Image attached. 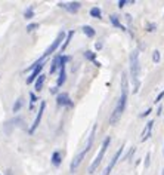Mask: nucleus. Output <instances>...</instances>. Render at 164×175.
<instances>
[{
  "mask_svg": "<svg viewBox=\"0 0 164 175\" xmlns=\"http://www.w3.org/2000/svg\"><path fill=\"white\" fill-rule=\"evenodd\" d=\"M109 144H111V138H109V136H107V138L104 140V143H102V145H100V152L98 153L96 159L92 162V165H90V168H89V174H93V172L96 171V168L100 165V162H102V159H104V156H105V152H107V148H108Z\"/></svg>",
  "mask_w": 164,
  "mask_h": 175,
  "instance_id": "3",
  "label": "nucleus"
},
{
  "mask_svg": "<svg viewBox=\"0 0 164 175\" xmlns=\"http://www.w3.org/2000/svg\"><path fill=\"white\" fill-rule=\"evenodd\" d=\"M163 175H164V169H163Z\"/></svg>",
  "mask_w": 164,
  "mask_h": 175,
  "instance_id": "36",
  "label": "nucleus"
},
{
  "mask_svg": "<svg viewBox=\"0 0 164 175\" xmlns=\"http://www.w3.org/2000/svg\"><path fill=\"white\" fill-rule=\"evenodd\" d=\"M37 103V96H36V94L34 92H30V110H33L34 108V104Z\"/></svg>",
  "mask_w": 164,
  "mask_h": 175,
  "instance_id": "23",
  "label": "nucleus"
},
{
  "mask_svg": "<svg viewBox=\"0 0 164 175\" xmlns=\"http://www.w3.org/2000/svg\"><path fill=\"white\" fill-rule=\"evenodd\" d=\"M65 80H67V71H65V65L62 64L61 68H59V77H58V80H56V88L62 86V85L65 83Z\"/></svg>",
  "mask_w": 164,
  "mask_h": 175,
  "instance_id": "12",
  "label": "nucleus"
},
{
  "mask_svg": "<svg viewBox=\"0 0 164 175\" xmlns=\"http://www.w3.org/2000/svg\"><path fill=\"white\" fill-rule=\"evenodd\" d=\"M109 21H111V24H112L114 27L121 28V30H126V28L121 25V22H120V19H118V17H117V15H111V17H109Z\"/></svg>",
  "mask_w": 164,
  "mask_h": 175,
  "instance_id": "17",
  "label": "nucleus"
},
{
  "mask_svg": "<svg viewBox=\"0 0 164 175\" xmlns=\"http://www.w3.org/2000/svg\"><path fill=\"white\" fill-rule=\"evenodd\" d=\"M100 15H102V10H100L98 6H95V8L90 9V17H93V18H100Z\"/></svg>",
  "mask_w": 164,
  "mask_h": 175,
  "instance_id": "20",
  "label": "nucleus"
},
{
  "mask_svg": "<svg viewBox=\"0 0 164 175\" xmlns=\"http://www.w3.org/2000/svg\"><path fill=\"white\" fill-rule=\"evenodd\" d=\"M151 111H152V110H151V108H148V110H146V111H144V113H142V114H141V117H145V116H148V114H149V113H151Z\"/></svg>",
  "mask_w": 164,
  "mask_h": 175,
  "instance_id": "31",
  "label": "nucleus"
},
{
  "mask_svg": "<svg viewBox=\"0 0 164 175\" xmlns=\"http://www.w3.org/2000/svg\"><path fill=\"white\" fill-rule=\"evenodd\" d=\"M102 48V42H96V49H100Z\"/></svg>",
  "mask_w": 164,
  "mask_h": 175,
  "instance_id": "33",
  "label": "nucleus"
},
{
  "mask_svg": "<svg viewBox=\"0 0 164 175\" xmlns=\"http://www.w3.org/2000/svg\"><path fill=\"white\" fill-rule=\"evenodd\" d=\"M6 175H12V172H10V171H8V172H6Z\"/></svg>",
  "mask_w": 164,
  "mask_h": 175,
  "instance_id": "35",
  "label": "nucleus"
},
{
  "mask_svg": "<svg viewBox=\"0 0 164 175\" xmlns=\"http://www.w3.org/2000/svg\"><path fill=\"white\" fill-rule=\"evenodd\" d=\"M61 162H62V152L61 150H56L52 154V163H53V166H59Z\"/></svg>",
  "mask_w": 164,
  "mask_h": 175,
  "instance_id": "14",
  "label": "nucleus"
},
{
  "mask_svg": "<svg viewBox=\"0 0 164 175\" xmlns=\"http://www.w3.org/2000/svg\"><path fill=\"white\" fill-rule=\"evenodd\" d=\"M22 105H24V98H18L15 101V104H14V108H12V110H14V113H18Z\"/></svg>",
  "mask_w": 164,
  "mask_h": 175,
  "instance_id": "19",
  "label": "nucleus"
},
{
  "mask_svg": "<svg viewBox=\"0 0 164 175\" xmlns=\"http://www.w3.org/2000/svg\"><path fill=\"white\" fill-rule=\"evenodd\" d=\"M87 152H89V150H87V148H84V150H81V152H80L77 156L74 157V160L71 162V165H70V172H71V174H74L75 171H77V168L80 166V163L83 162V159L86 157Z\"/></svg>",
  "mask_w": 164,
  "mask_h": 175,
  "instance_id": "5",
  "label": "nucleus"
},
{
  "mask_svg": "<svg viewBox=\"0 0 164 175\" xmlns=\"http://www.w3.org/2000/svg\"><path fill=\"white\" fill-rule=\"evenodd\" d=\"M155 30H157V24H155V22H148V24H146V31L152 33V31H155Z\"/></svg>",
  "mask_w": 164,
  "mask_h": 175,
  "instance_id": "24",
  "label": "nucleus"
},
{
  "mask_svg": "<svg viewBox=\"0 0 164 175\" xmlns=\"http://www.w3.org/2000/svg\"><path fill=\"white\" fill-rule=\"evenodd\" d=\"M127 3H133V2H129V0H120V2H118V8L121 9V8H124Z\"/></svg>",
  "mask_w": 164,
  "mask_h": 175,
  "instance_id": "27",
  "label": "nucleus"
},
{
  "mask_svg": "<svg viewBox=\"0 0 164 175\" xmlns=\"http://www.w3.org/2000/svg\"><path fill=\"white\" fill-rule=\"evenodd\" d=\"M127 91H129L127 76H126V74H123V76H121V96L118 98V101H117V104H115V107H114V111H112L111 116H109V123H111V125H115V123L121 119V116H123V113H124L126 104H127Z\"/></svg>",
  "mask_w": 164,
  "mask_h": 175,
  "instance_id": "1",
  "label": "nucleus"
},
{
  "mask_svg": "<svg viewBox=\"0 0 164 175\" xmlns=\"http://www.w3.org/2000/svg\"><path fill=\"white\" fill-rule=\"evenodd\" d=\"M83 55H84V58H86V59H89V61H93V62L96 61V52H92V51H86Z\"/></svg>",
  "mask_w": 164,
  "mask_h": 175,
  "instance_id": "21",
  "label": "nucleus"
},
{
  "mask_svg": "<svg viewBox=\"0 0 164 175\" xmlns=\"http://www.w3.org/2000/svg\"><path fill=\"white\" fill-rule=\"evenodd\" d=\"M154 120H149L148 123H146V126H145V129H144V132H142V138H141V141H146L149 136H151V134H152V128H154Z\"/></svg>",
  "mask_w": 164,
  "mask_h": 175,
  "instance_id": "11",
  "label": "nucleus"
},
{
  "mask_svg": "<svg viewBox=\"0 0 164 175\" xmlns=\"http://www.w3.org/2000/svg\"><path fill=\"white\" fill-rule=\"evenodd\" d=\"M36 28H39V24H36V22L28 24V25H27V31H28V33H30V31H34Z\"/></svg>",
  "mask_w": 164,
  "mask_h": 175,
  "instance_id": "26",
  "label": "nucleus"
},
{
  "mask_svg": "<svg viewBox=\"0 0 164 175\" xmlns=\"http://www.w3.org/2000/svg\"><path fill=\"white\" fill-rule=\"evenodd\" d=\"M61 65H62V62H61V55H58V56H55V58H53L49 73H50V74H53L56 70H59V68H61Z\"/></svg>",
  "mask_w": 164,
  "mask_h": 175,
  "instance_id": "13",
  "label": "nucleus"
},
{
  "mask_svg": "<svg viewBox=\"0 0 164 175\" xmlns=\"http://www.w3.org/2000/svg\"><path fill=\"white\" fill-rule=\"evenodd\" d=\"M59 5V8H64L65 10H68V12H71V14H75L80 8H81V3L80 2H71V3H58Z\"/></svg>",
  "mask_w": 164,
  "mask_h": 175,
  "instance_id": "10",
  "label": "nucleus"
},
{
  "mask_svg": "<svg viewBox=\"0 0 164 175\" xmlns=\"http://www.w3.org/2000/svg\"><path fill=\"white\" fill-rule=\"evenodd\" d=\"M130 77L133 83V94L139 91L141 86V62H139V51L135 49L130 54Z\"/></svg>",
  "mask_w": 164,
  "mask_h": 175,
  "instance_id": "2",
  "label": "nucleus"
},
{
  "mask_svg": "<svg viewBox=\"0 0 164 175\" xmlns=\"http://www.w3.org/2000/svg\"><path fill=\"white\" fill-rule=\"evenodd\" d=\"M83 33L87 36V37H95V34H96V31H95V28H92L90 25H84L83 28Z\"/></svg>",
  "mask_w": 164,
  "mask_h": 175,
  "instance_id": "18",
  "label": "nucleus"
},
{
  "mask_svg": "<svg viewBox=\"0 0 164 175\" xmlns=\"http://www.w3.org/2000/svg\"><path fill=\"white\" fill-rule=\"evenodd\" d=\"M72 36H74V31H72V30L67 33V37H65V42H64V45L61 46V52H64L65 49H67V46L70 45V42H71V39H72Z\"/></svg>",
  "mask_w": 164,
  "mask_h": 175,
  "instance_id": "16",
  "label": "nucleus"
},
{
  "mask_svg": "<svg viewBox=\"0 0 164 175\" xmlns=\"http://www.w3.org/2000/svg\"><path fill=\"white\" fill-rule=\"evenodd\" d=\"M160 59H161L160 51H154V54H152V61L155 62V64H158V62H160Z\"/></svg>",
  "mask_w": 164,
  "mask_h": 175,
  "instance_id": "25",
  "label": "nucleus"
},
{
  "mask_svg": "<svg viewBox=\"0 0 164 175\" xmlns=\"http://www.w3.org/2000/svg\"><path fill=\"white\" fill-rule=\"evenodd\" d=\"M135 152H136V148H135V147H133V148H130V152H129V154H127V156H126V159H130V157L135 154Z\"/></svg>",
  "mask_w": 164,
  "mask_h": 175,
  "instance_id": "29",
  "label": "nucleus"
},
{
  "mask_svg": "<svg viewBox=\"0 0 164 175\" xmlns=\"http://www.w3.org/2000/svg\"><path fill=\"white\" fill-rule=\"evenodd\" d=\"M44 82H46V76H44V74H40L39 79H37V80L34 82V89H36V91H42V89H43Z\"/></svg>",
  "mask_w": 164,
  "mask_h": 175,
  "instance_id": "15",
  "label": "nucleus"
},
{
  "mask_svg": "<svg viewBox=\"0 0 164 175\" xmlns=\"http://www.w3.org/2000/svg\"><path fill=\"white\" fill-rule=\"evenodd\" d=\"M24 17L27 18V19H30V18H33V17H34V9H33V6L27 8V10L24 12Z\"/></svg>",
  "mask_w": 164,
  "mask_h": 175,
  "instance_id": "22",
  "label": "nucleus"
},
{
  "mask_svg": "<svg viewBox=\"0 0 164 175\" xmlns=\"http://www.w3.org/2000/svg\"><path fill=\"white\" fill-rule=\"evenodd\" d=\"M56 103L58 105H62V107H72V101L70 99V95L65 92L56 95Z\"/></svg>",
  "mask_w": 164,
  "mask_h": 175,
  "instance_id": "9",
  "label": "nucleus"
},
{
  "mask_svg": "<svg viewBox=\"0 0 164 175\" xmlns=\"http://www.w3.org/2000/svg\"><path fill=\"white\" fill-rule=\"evenodd\" d=\"M65 37H67V34H65V31H64V30H62V31H61V33L56 36V39L53 40V43H52V45H50V46L46 49V52H44V55H43L42 58H46V56H49L50 54H53V52L56 51V49L59 48L61 42H62V40H65Z\"/></svg>",
  "mask_w": 164,
  "mask_h": 175,
  "instance_id": "4",
  "label": "nucleus"
},
{
  "mask_svg": "<svg viewBox=\"0 0 164 175\" xmlns=\"http://www.w3.org/2000/svg\"><path fill=\"white\" fill-rule=\"evenodd\" d=\"M149 159H151V153H148V154H146V159H145V168H148V166H149Z\"/></svg>",
  "mask_w": 164,
  "mask_h": 175,
  "instance_id": "30",
  "label": "nucleus"
},
{
  "mask_svg": "<svg viewBox=\"0 0 164 175\" xmlns=\"http://www.w3.org/2000/svg\"><path fill=\"white\" fill-rule=\"evenodd\" d=\"M161 111H163V107L160 105V107H158V110H157V114H161Z\"/></svg>",
  "mask_w": 164,
  "mask_h": 175,
  "instance_id": "34",
  "label": "nucleus"
},
{
  "mask_svg": "<svg viewBox=\"0 0 164 175\" xmlns=\"http://www.w3.org/2000/svg\"><path fill=\"white\" fill-rule=\"evenodd\" d=\"M44 108H46V103L44 101H42L40 103V108H39V113H37V116H36V119H34V123H33V126L30 128V134H34V131L37 129V126L40 125V122H42V117H43V113H44Z\"/></svg>",
  "mask_w": 164,
  "mask_h": 175,
  "instance_id": "7",
  "label": "nucleus"
},
{
  "mask_svg": "<svg viewBox=\"0 0 164 175\" xmlns=\"http://www.w3.org/2000/svg\"><path fill=\"white\" fill-rule=\"evenodd\" d=\"M121 153H123V147L117 150V153L114 154V157L111 159V162H109V163H108V166L105 168V171H104V174H102V175H109V174H111L112 168H114V166H115V163H117V162H118V159H120Z\"/></svg>",
  "mask_w": 164,
  "mask_h": 175,
  "instance_id": "8",
  "label": "nucleus"
},
{
  "mask_svg": "<svg viewBox=\"0 0 164 175\" xmlns=\"http://www.w3.org/2000/svg\"><path fill=\"white\" fill-rule=\"evenodd\" d=\"M50 92H52V94H56V95H58V88H52V89H50Z\"/></svg>",
  "mask_w": 164,
  "mask_h": 175,
  "instance_id": "32",
  "label": "nucleus"
},
{
  "mask_svg": "<svg viewBox=\"0 0 164 175\" xmlns=\"http://www.w3.org/2000/svg\"><path fill=\"white\" fill-rule=\"evenodd\" d=\"M163 98H164V89H163V91H161V92L157 95V98H155V103H160Z\"/></svg>",
  "mask_w": 164,
  "mask_h": 175,
  "instance_id": "28",
  "label": "nucleus"
},
{
  "mask_svg": "<svg viewBox=\"0 0 164 175\" xmlns=\"http://www.w3.org/2000/svg\"><path fill=\"white\" fill-rule=\"evenodd\" d=\"M43 67H44V58H40V59H39V65H37V67L31 71V76H28V79H27V83H28V85L33 83V82H36L37 79H39V76L42 74Z\"/></svg>",
  "mask_w": 164,
  "mask_h": 175,
  "instance_id": "6",
  "label": "nucleus"
}]
</instances>
